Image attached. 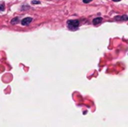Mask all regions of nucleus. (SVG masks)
Returning a JSON list of instances; mask_svg holds the SVG:
<instances>
[{
    "mask_svg": "<svg viewBox=\"0 0 128 127\" xmlns=\"http://www.w3.org/2000/svg\"><path fill=\"white\" fill-rule=\"evenodd\" d=\"M112 1H114V2H118V1H120V0H112Z\"/></svg>",
    "mask_w": 128,
    "mask_h": 127,
    "instance_id": "9",
    "label": "nucleus"
},
{
    "mask_svg": "<svg viewBox=\"0 0 128 127\" xmlns=\"http://www.w3.org/2000/svg\"><path fill=\"white\" fill-rule=\"evenodd\" d=\"M4 5L3 4H0V10H4Z\"/></svg>",
    "mask_w": 128,
    "mask_h": 127,
    "instance_id": "8",
    "label": "nucleus"
},
{
    "mask_svg": "<svg viewBox=\"0 0 128 127\" xmlns=\"http://www.w3.org/2000/svg\"><path fill=\"white\" fill-rule=\"evenodd\" d=\"M101 22H102V17H96V18H94L92 20V24H94V25H98V24H100Z\"/></svg>",
    "mask_w": 128,
    "mask_h": 127,
    "instance_id": "4",
    "label": "nucleus"
},
{
    "mask_svg": "<svg viewBox=\"0 0 128 127\" xmlns=\"http://www.w3.org/2000/svg\"><path fill=\"white\" fill-rule=\"evenodd\" d=\"M92 0H83V2H84V3H90V2H92Z\"/></svg>",
    "mask_w": 128,
    "mask_h": 127,
    "instance_id": "7",
    "label": "nucleus"
},
{
    "mask_svg": "<svg viewBox=\"0 0 128 127\" xmlns=\"http://www.w3.org/2000/svg\"><path fill=\"white\" fill-rule=\"evenodd\" d=\"M79 25L78 20H69L67 22V26L70 30H77Z\"/></svg>",
    "mask_w": 128,
    "mask_h": 127,
    "instance_id": "1",
    "label": "nucleus"
},
{
    "mask_svg": "<svg viewBox=\"0 0 128 127\" xmlns=\"http://www.w3.org/2000/svg\"><path fill=\"white\" fill-rule=\"evenodd\" d=\"M32 21V17H26V18H24L21 21V24H22V25H28Z\"/></svg>",
    "mask_w": 128,
    "mask_h": 127,
    "instance_id": "2",
    "label": "nucleus"
},
{
    "mask_svg": "<svg viewBox=\"0 0 128 127\" xmlns=\"http://www.w3.org/2000/svg\"><path fill=\"white\" fill-rule=\"evenodd\" d=\"M115 20H120V21H127L128 17L126 15H122V16H117L114 17Z\"/></svg>",
    "mask_w": 128,
    "mask_h": 127,
    "instance_id": "3",
    "label": "nucleus"
},
{
    "mask_svg": "<svg viewBox=\"0 0 128 127\" xmlns=\"http://www.w3.org/2000/svg\"><path fill=\"white\" fill-rule=\"evenodd\" d=\"M18 22V17H15V18H13V19L12 20V24H17Z\"/></svg>",
    "mask_w": 128,
    "mask_h": 127,
    "instance_id": "5",
    "label": "nucleus"
},
{
    "mask_svg": "<svg viewBox=\"0 0 128 127\" xmlns=\"http://www.w3.org/2000/svg\"><path fill=\"white\" fill-rule=\"evenodd\" d=\"M32 3H33V4H39V3H40V2L39 1H32Z\"/></svg>",
    "mask_w": 128,
    "mask_h": 127,
    "instance_id": "6",
    "label": "nucleus"
}]
</instances>
